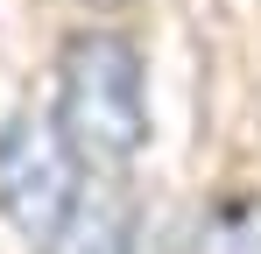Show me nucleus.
Returning <instances> with one entry per match:
<instances>
[{
	"label": "nucleus",
	"instance_id": "5",
	"mask_svg": "<svg viewBox=\"0 0 261 254\" xmlns=\"http://www.w3.org/2000/svg\"><path fill=\"white\" fill-rule=\"evenodd\" d=\"M92 7H120V0H92Z\"/></svg>",
	"mask_w": 261,
	"mask_h": 254
},
{
	"label": "nucleus",
	"instance_id": "4",
	"mask_svg": "<svg viewBox=\"0 0 261 254\" xmlns=\"http://www.w3.org/2000/svg\"><path fill=\"white\" fill-rule=\"evenodd\" d=\"M205 254H261V205H240V212H219Z\"/></svg>",
	"mask_w": 261,
	"mask_h": 254
},
{
	"label": "nucleus",
	"instance_id": "2",
	"mask_svg": "<svg viewBox=\"0 0 261 254\" xmlns=\"http://www.w3.org/2000/svg\"><path fill=\"white\" fill-rule=\"evenodd\" d=\"M92 176L71 163L64 134L43 120V113H7L0 120V212L7 226L43 254V240L64 226V212L78 205Z\"/></svg>",
	"mask_w": 261,
	"mask_h": 254
},
{
	"label": "nucleus",
	"instance_id": "1",
	"mask_svg": "<svg viewBox=\"0 0 261 254\" xmlns=\"http://www.w3.org/2000/svg\"><path fill=\"white\" fill-rule=\"evenodd\" d=\"M49 127L64 134L71 163L85 169L92 184H120L141 148H148V71H141V49L127 36H85L64 42L57 57V113Z\"/></svg>",
	"mask_w": 261,
	"mask_h": 254
},
{
	"label": "nucleus",
	"instance_id": "3",
	"mask_svg": "<svg viewBox=\"0 0 261 254\" xmlns=\"http://www.w3.org/2000/svg\"><path fill=\"white\" fill-rule=\"evenodd\" d=\"M134 212L113 198V184H85L78 205L64 212V226L43 240V254H127Z\"/></svg>",
	"mask_w": 261,
	"mask_h": 254
}]
</instances>
